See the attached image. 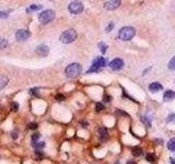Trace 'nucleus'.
Segmentation results:
<instances>
[{
	"instance_id": "nucleus-6",
	"label": "nucleus",
	"mask_w": 175,
	"mask_h": 164,
	"mask_svg": "<svg viewBox=\"0 0 175 164\" xmlns=\"http://www.w3.org/2000/svg\"><path fill=\"white\" fill-rule=\"evenodd\" d=\"M68 9H69L70 13H72V14H80L83 11L84 7H83V4L80 1H72L69 4Z\"/></svg>"
},
{
	"instance_id": "nucleus-36",
	"label": "nucleus",
	"mask_w": 175,
	"mask_h": 164,
	"mask_svg": "<svg viewBox=\"0 0 175 164\" xmlns=\"http://www.w3.org/2000/svg\"><path fill=\"white\" fill-rule=\"evenodd\" d=\"M171 163L172 164H175V161H174V159H173V158H171Z\"/></svg>"
},
{
	"instance_id": "nucleus-11",
	"label": "nucleus",
	"mask_w": 175,
	"mask_h": 164,
	"mask_svg": "<svg viewBox=\"0 0 175 164\" xmlns=\"http://www.w3.org/2000/svg\"><path fill=\"white\" fill-rule=\"evenodd\" d=\"M97 132H99V137H100V139H101L102 141H105V140H107V138H109V135H107V130L105 129L104 127H101V128H99Z\"/></svg>"
},
{
	"instance_id": "nucleus-15",
	"label": "nucleus",
	"mask_w": 175,
	"mask_h": 164,
	"mask_svg": "<svg viewBox=\"0 0 175 164\" xmlns=\"http://www.w3.org/2000/svg\"><path fill=\"white\" fill-rule=\"evenodd\" d=\"M7 83H8V78L4 76H0V90L4 89L7 85Z\"/></svg>"
},
{
	"instance_id": "nucleus-5",
	"label": "nucleus",
	"mask_w": 175,
	"mask_h": 164,
	"mask_svg": "<svg viewBox=\"0 0 175 164\" xmlns=\"http://www.w3.org/2000/svg\"><path fill=\"white\" fill-rule=\"evenodd\" d=\"M106 66V59L104 57H96L95 59L93 60L92 62V66H91V68L88 70V72H97L99 70L103 67Z\"/></svg>"
},
{
	"instance_id": "nucleus-17",
	"label": "nucleus",
	"mask_w": 175,
	"mask_h": 164,
	"mask_svg": "<svg viewBox=\"0 0 175 164\" xmlns=\"http://www.w3.org/2000/svg\"><path fill=\"white\" fill-rule=\"evenodd\" d=\"M32 147L34 148V149H36V150H41V149H43L44 147H45V143H44L43 141H37L36 143H34V145H32Z\"/></svg>"
},
{
	"instance_id": "nucleus-29",
	"label": "nucleus",
	"mask_w": 175,
	"mask_h": 164,
	"mask_svg": "<svg viewBox=\"0 0 175 164\" xmlns=\"http://www.w3.org/2000/svg\"><path fill=\"white\" fill-rule=\"evenodd\" d=\"M55 99L57 100V101H59V102H61V101H65V96L62 95V94H57Z\"/></svg>"
},
{
	"instance_id": "nucleus-9",
	"label": "nucleus",
	"mask_w": 175,
	"mask_h": 164,
	"mask_svg": "<svg viewBox=\"0 0 175 164\" xmlns=\"http://www.w3.org/2000/svg\"><path fill=\"white\" fill-rule=\"evenodd\" d=\"M121 1L119 0H111V1H106L104 4V8L106 10H114L121 6Z\"/></svg>"
},
{
	"instance_id": "nucleus-20",
	"label": "nucleus",
	"mask_w": 175,
	"mask_h": 164,
	"mask_svg": "<svg viewBox=\"0 0 175 164\" xmlns=\"http://www.w3.org/2000/svg\"><path fill=\"white\" fill-rule=\"evenodd\" d=\"M41 9H42V6H41V4H32L31 7L29 8L26 11L30 12L31 10L32 11H36V10H41Z\"/></svg>"
},
{
	"instance_id": "nucleus-7",
	"label": "nucleus",
	"mask_w": 175,
	"mask_h": 164,
	"mask_svg": "<svg viewBox=\"0 0 175 164\" xmlns=\"http://www.w3.org/2000/svg\"><path fill=\"white\" fill-rule=\"evenodd\" d=\"M109 67L112 70L114 71H118V70H121L123 67H124V61L119 59V58H116V59H114L113 61H111V64H109Z\"/></svg>"
},
{
	"instance_id": "nucleus-38",
	"label": "nucleus",
	"mask_w": 175,
	"mask_h": 164,
	"mask_svg": "<svg viewBox=\"0 0 175 164\" xmlns=\"http://www.w3.org/2000/svg\"><path fill=\"white\" fill-rule=\"evenodd\" d=\"M115 164H119V163H118V162H116V163H115Z\"/></svg>"
},
{
	"instance_id": "nucleus-31",
	"label": "nucleus",
	"mask_w": 175,
	"mask_h": 164,
	"mask_svg": "<svg viewBox=\"0 0 175 164\" xmlns=\"http://www.w3.org/2000/svg\"><path fill=\"white\" fill-rule=\"evenodd\" d=\"M29 128H30V129H36V128H37V124H35V122L30 124V125H29Z\"/></svg>"
},
{
	"instance_id": "nucleus-3",
	"label": "nucleus",
	"mask_w": 175,
	"mask_h": 164,
	"mask_svg": "<svg viewBox=\"0 0 175 164\" xmlns=\"http://www.w3.org/2000/svg\"><path fill=\"white\" fill-rule=\"evenodd\" d=\"M77 38V32L74 29H69V30L65 31L61 35H60V42L64 44H70L72 43Z\"/></svg>"
},
{
	"instance_id": "nucleus-26",
	"label": "nucleus",
	"mask_w": 175,
	"mask_h": 164,
	"mask_svg": "<svg viewBox=\"0 0 175 164\" xmlns=\"http://www.w3.org/2000/svg\"><path fill=\"white\" fill-rule=\"evenodd\" d=\"M30 93H31L32 95H37L39 94V89L37 88H33L30 90Z\"/></svg>"
},
{
	"instance_id": "nucleus-27",
	"label": "nucleus",
	"mask_w": 175,
	"mask_h": 164,
	"mask_svg": "<svg viewBox=\"0 0 175 164\" xmlns=\"http://www.w3.org/2000/svg\"><path fill=\"white\" fill-rule=\"evenodd\" d=\"M147 118H148V117H144H144L141 118V120H142L144 122H146V124H147V126L150 127V126H151V122H150V119H147Z\"/></svg>"
},
{
	"instance_id": "nucleus-8",
	"label": "nucleus",
	"mask_w": 175,
	"mask_h": 164,
	"mask_svg": "<svg viewBox=\"0 0 175 164\" xmlns=\"http://www.w3.org/2000/svg\"><path fill=\"white\" fill-rule=\"evenodd\" d=\"M30 35H31V33H30L27 30H19L16 33V38L18 39V41L21 42V41H25V39H27V38L30 37Z\"/></svg>"
},
{
	"instance_id": "nucleus-25",
	"label": "nucleus",
	"mask_w": 175,
	"mask_h": 164,
	"mask_svg": "<svg viewBox=\"0 0 175 164\" xmlns=\"http://www.w3.org/2000/svg\"><path fill=\"white\" fill-rule=\"evenodd\" d=\"M11 110L14 112H18L19 111V104L16 103V102H13V103L11 104Z\"/></svg>"
},
{
	"instance_id": "nucleus-23",
	"label": "nucleus",
	"mask_w": 175,
	"mask_h": 164,
	"mask_svg": "<svg viewBox=\"0 0 175 164\" xmlns=\"http://www.w3.org/2000/svg\"><path fill=\"white\" fill-rule=\"evenodd\" d=\"M39 134H33L32 135V145H34L36 142L39 141Z\"/></svg>"
},
{
	"instance_id": "nucleus-18",
	"label": "nucleus",
	"mask_w": 175,
	"mask_h": 164,
	"mask_svg": "<svg viewBox=\"0 0 175 164\" xmlns=\"http://www.w3.org/2000/svg\"><path fill=\"white\" fill-rule=\"evenodd\" d=\"M146 159H147L150 163H154L156 160V157L153 154V153H148V154H147V157H146Z\"/></svg>"
},
{
	"instance_id": "nucleus-24",
	"label": "nucleus",
	"mask_w": 175,
	"mask_h": 164,
	"mask_svg": "<svg viewBox=\"0 0 175 164\" xmlns=\"http://www.w3.org/2000/svg\"><path fill=\"white\" fill-rule=\"evenodd\" d=\"M95 110H96L97 112H101L104 110V105L102 103H96L95 104Z\"/></svg>"
},
{
	"instance_id": "nucleus-28",
	"label": "nucleus",
	"mask_w": 175,
	"mask_h": 164,
	"mask_svg": "<svg viewBox=\"0 0 175 164\" xmlns=\"http://www.w3.org/2000/svg\"><path fill=\"white\" fill-rule=\"evenodd\" d=\"M173 120H175V114H171L166 118V122H173Z\"/></svg>"
},
{
	"instance_id": "nucleus-10",
	"label": "nucleus",
	"mask_w": 175,
	"mask_h": 164,
	"mask_svg": "<svg viewBox=\"0 0 175 164\" xmlns=\"http://www.w3.org/2000/svg\"><path fill=\"white\" fill-rule=\"evenodd\" d=\"M48 52H49V48L46 45H44V44L37 46V48H36V54L39 55V56H47Z\"/></svg>"
},
{
	"instance_id": "nucleus-13",
	"label": "nucleus",
	"mask_w": 175,
	"mask_h": 164,
	"mask_svg": "<svg viewBox=\"0 0 175 164\" xmlns=\"http://www.w3.org/2000/svg\"><path fill=\"white\" fill-rule=\"evenodd\" d=\"M149 90L151 92H158L160 90H162V85L159 83V82H152L150 85H149Z\"/></svg>"
},
{
	"instance_id": "nucleus-12",
	"label": "nucleus",
	"mask_w": 175,
	"mask_h": 164,
	"mask_svg": "<svg viewBox=\"0 0 175 164\" xmlns=\"http://www.w3.org/2000/svg\"><path fill=\"white\" fill-rule=\"evenodd\" d=\"M175 97V92L172 91V90H167V91L164 92L163 99L164 101H172V100Z\"/></svg>"
},
{
	"instance_id": "nucleus-21",
	"label": "nucleus",
	"mask_w": 175,
	"mask_h": 164,
	"mask_svg": "<svg viewBox=\"0 0 175 164\" xmlns=\"http://www.w3.org/2000/svg\"><path fill=\"white\" fill-rule=\"evenodd\" d=\"M99 48H100V50H101L102 54H105L106 53V50H107V45L105 44V43H99Z\"/></svg>"
},
{
	"instance_id": "nucleus-16",
	"label": "nucleus",
	"mask_w": 175,
	"mask_h": 164,
	"mask_svg": "<svg viewBox=\"0 0 175 164\" xmlns=\"http://www.w3.org/2000/svg\"><path fill=\"white\" fill-rule=\"evenodd\" d=\"M167 149L171 151H175V138H172L171 140L167 142Z\"/></svg>"
},
{
	"instance_id": "nucleus-30",
	"label": "nucleus",
	"mask_w": 175,
	"mask_h": 164,
	"mask_svg": "<svg viewBox=\"0 0 175 164\" xmlns=\"http://www.w3.org/2000/svg\"><path fill=\"white\" fill-rule=\"evenodd\" d=\"M8 13L4 11H0V18H2V19H4V18H8Z\"/></svg>"
},
{
	"instance_id": "nucleus-4",
	"label": "nucleus",
	"mask_w": 175,
	"mask_h": 164,
	"mask_svg": "<svg viewBox=\"0 0 175 164\" xmlns=\"http://www.w3.org/2000/svg\"><path fill=\"white\" fill-rule=\"evenodd\" d=\"M54 18H55V12L54 10H51V9L44 10L43 12H41L39 14V20L42 24H47V23L51 22L54 20Z\"/></svg>"
},
{
	"instance_id": "nucleus-34",
	"label": "nucleus",
	"mask_w": 175,
	"mask_h": 164,
	"mask_svg": "<svg viewBox=\"0 0 175 164\" xmlns=\"http://www.w3.org/2000/svg\"><path fill=\"white\" fill-rule=\"evenodd\" d=\"M112 100V97L111 96H109V95H104V101L105 102H109Z\"/></svg>"
},
{
	"instance_id": "nucleus-35",
	"label": "nucleus",
	"mask_w": 175,
	"mask_h": 164,
	"mask_svg": "<svg viewBox=\"0 0 175 164\" xmlns=\"http://www.w3.org/2000/svg\"><path fill=\"white\" fill-rule=\"evenodd\" d=\"M11 135H12V138H13V139H16V138H18V131H13Z\"/></svg>"
},
{
	"instance_id": "nucleus-1",
	"label": "nucleus",
	"mask_w": 175,
	"mask_h": 164,
	"mask_svg": "<svg viewBox=\"0 0 175 164\" xmlns=\"http://www.w3.org/2000/svg\"><path fill=\"white\" fill-rule=\"evenodd\" d=\"M136 34V31L135 29L131 26H125V27H121L119 32H118V37L119 39L121 41H129V39H131Z\"/></svg>"
},
{
	"instance_id": "nucleus-37",
	"label": "nucleus",
	"mask_w": 175,
	"mask_h": 164,
	"mask_svg": "<svg viewBox=\"0 0 175 164\" xmlns=\"http://www.w3.org/2000/svg\"><path fill=\"white\" fill-rule=\"evenodd\" d=\"M131 162H132V161H129V162H128L127 164H135V163H131Z\"/></svg>"
},
{
	"instance_id": "nucleus-14",
	"label": "nucleus",
	"mask_w": 175,
	"mask_h": 164,
	"mask_svg": "<svg viewBox=\"0 0 175 164\" xmlns=\"http://www.w3.org/2000/svg\"><path fill=\"white\" fill-rule=\"evenodd\" d=\"M131 152L135 157H139V155H141V153H142V149L140 147H132Z\"/></svg>"
},
{
	"instance_id": "nucleus-19",
	"label": "nucleus",
	"mask_w": 175,
	"mask_h": 164,
	"mask_svg": "<svg viewBox=\"0 0 175 164\" xmlns=\"http://www.w3.org/2000/svg\"><path fill=\"white\" fill-rule=\"evenodd\" d=\"M8 46V41L4 37H0V49H4Z\"/></svg>"
},
{
	"instance_id": "nucleus-33",
	"label": "nucleus",
	"mask_w": 175,
	"mask_h": 164,
	"mask_svg": "<svg viewBox=\"0 0 175 164\" xmlns=\"http://www.w3.org/2000/svg\"><path fill=\"white\" fill-rule=\"evenodd\" d=\"M113 27H114V23H111L109 26H107V29H106V32H111Z\"/></svg>"
},
{
	"instance_id": "nucleus-22",
	"label": "nucleus",
	"mask_w": 175,
	"mask_h": 164,
	"mask_svg": "<svg viewBox=\"0 0 175 164\" xmlns=\"http://www.w3.org/2000/svg\"><path fill=\"white\" fill-rule=\"evenodd\" d=\"M169 69L170 70H175V56L169 62Z\"/></svg>"
},
{
	"instance_id": "nucleus-2",
	"label": "nucleus",
	"mask_w": 175,
	"mask_h": 164,
	"mask_svg": "<svg viewBox=\"0 0 175 164\" xmlns=\"http://www.w3.org/2000/svg\"><path fill=\"white\" fill-rule=\"evenodd\" d=\"M81 70H82V67L79 64H70L68 67L66 68L65 70V73H66V76L68 78H76V77H78L80 73H81Z\"/></svg>"
},
{
	"instance_id": "nucleus-32",
	"label": "nucleus",
	"mask_w": 175,
	"mask_h": 164,
	"mask_svg": "<svg viewBox=\"0 0 175 164\" xmlns=\"http://www.w3.org/2000/svg\"><path fill=\"white\" fill-rule=\"evenodd\" d=\"M35 154H36V158H43L44 157V153L43 152H41V151H36L35 152Z\"/></svg>"
}]
</instances>
